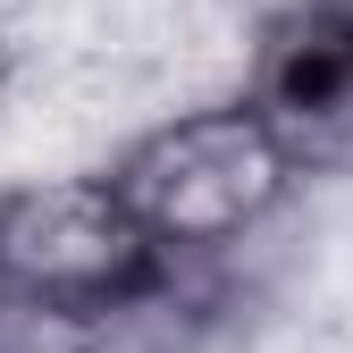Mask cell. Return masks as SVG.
Returning <instances> with one entry per match:
<instances>
[{
    "instance_id": "obj_1",
    "label": "cell",
    "mask_w": 353,
    "mask_h": 353,
    "mask_svg": "<svg viewBox=\"0 0 353 353\" xmlns=\"http://www.w3.org/2000/svg\"><path fill=\"white\" fill-rule=\"evenodd\" d=\"M101 168H110L118 202L135 210L143 244L168 270H219V261H236L294 202V168L261 135L244 93L152 110L135 135L110 143Z\"/></svg>"
},
{
    "instance_id": "obj_3",
    "label": "cell",
    "mask_w": 353,
    "mask_h": 353,
    "mask_svg": "<svg viewBox=\"0 0 353 353\" xmlns=\"http://www.w3.org/2000/svg\"><path fill=\"white\" fill-rule=\"evenodd\" d=\"M244 110L278 143L294 185L353 176V9L345 0H278L244 42Z\"/></svg>"
},
{
    "instance_id": "obj_5",
    "label": "cell",
    "mask_w": 353,
    "mask_h": 353,
    "mask_svg": "<svg viewBox=\"0 0 353 353\" xmlns=\"http://www.w3.org/2000/svg\"><path fill=\"white\" fill-rule=\"evenodd\" d=\"M345 9H353V0H345Z\"/></svg>"
},
{
    "instance_id": "obj_4",
    "label": "cell",
    "mask_w": 353,
    "mask_h": 353,
    "mask_svg": "<svg viewBox=\"0 0 353 353\" xmlns=\"http://www.w3.org/2000/svg\"><path fill=\"white\" fill-rule=\"evenodd\" d=\"M17 84H26V42H17V26H9V17H0V118H9Z\"/></svg>"
},
{
    "instance_id": "obj_2",
    "label": "cell",
    "mask_w": 353,
    "mask_h": 353,
    "mask_svg": "<svg viewBox=\"0 0 353 353\" xmlns=\"http://www.w3.org/2000/svg\"><path fill=\"white\" fill-rule=\"evenodd\" d=\"M160 270L110 168H34L0 185V303H110Z\"/></svg>"
}]
</instances>
